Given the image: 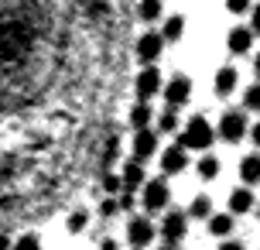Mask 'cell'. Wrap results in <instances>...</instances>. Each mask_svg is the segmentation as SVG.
I'll use <instances>...</instances> for the list:
<instances>
[{
    "label": "cell",
    "instance_id": "1",
    "mask_svg": "<svg viewBox=\"0 0 260 250\" xmlns=\"http://www.w3.org/2000/svg\"><path fill=\"white\" fill-rule=\"evenodd\" d=\"M212 141H216V131H212V123H209L206 117H192L185 123L182 137H178V144H182L185 151H206Z\"/></svg>",
    "mask_w": 260,
    "mask_h": 250
},
{
    "label": "cell",
    "instance_id": "2",
    "mask_svg": "<svg viewBox=\"0 0 260 250\" xmlns=\"http://www.w3.org/2000/svg\"><path fill=\"white\" fill-rule=\"evenodd\" d=\"M141 189H144V196H141L144 209H147V212H165V206L171 202V189H168V182H165V175H161V178H151V182H144Z\"/></svg>",
    "mask_w": 260,
    "mask_h": 250
},
{
    "label": "cell",
    "instance_id": "3",
    "mask_svg": "<svg viewBox=\"0 0 260 250\" xmlns=\"http://www.w3.org/2000/svg\"><path fill=\"white\" fill-rule=\"evenodd\" d=\"M226 141V144H236V141H243L247 137V113H240V110H226L219 117V131H216Z\"/></svg>",
    "mask_w": 260,
    "mask_h": 250
},
{
    "label": "cell",
    "instance_id": "4",
    "mask_svg": "<svg viewBox=\"0 0 260 250\" xmlns=\"http://www.w3.org/2000/svg\"><path fill=\"white\" fill-rule=\"evenodd\" d=\"M161 52H165V38L157 31H144L141 38H137V45H134V55L144 66H154L157 58H161Z\"/></svg>",
    "mask_w": 260,
    "mask_h": 250
},
{
    "label": "cell",
    "instance_id": "5",
    "mask_svg": "<svg viewBox=\"0 0 260 250\" xmlns=\"http://www.w3.org/2000/svg\"><path fill=\"white\" fill-rule=\"evenodd\" d=\"M154 223L147 220V216H130L127 220V240H130V247L134 250H144L151 240H154Z\"/></svg>",
    "mask_w": 260,
    "mask_h": 250
},
{
    "label": "cell",
    "instance_id": "6",
    "mask_svg": "<svg viewBox=\"0 0 260 250\" xmlns=\"http://www.w3.org/2000/svg\"><path fill=\"white\" fill-rule=\"evenodd\" d=\"M161 86H165V79H161V72H157L154 66H144L141 72H137V79H134V92H137V100H151V96H157L161 92Z\"/></svg>",
    "mask_w": 260,
    "mask_h": 250
},
{
    "label": "cell",
    "instance_id": "7",
    "mask_svg": "<svg viewBox=\"0 0 260 250\" xmlns=\"http://www.w3.org/2000/svg\"><path fill=\"white\" fill-rule=\"evenodd\" d=\"M161 92H165V103L178 110V106H185L192 100V79H188V76H171V79L161 86Z\"/></svg>",
    "mask_w": 260,
    "mask_h": 250
},
{
    "label": "cell",
    "instance_id": "8",
    "mask_svg": "<svg viewBox=\"0 0 260 250\" xmlns=\"http://www.w3.org/2000/svg\"><path fill=\"white\" fill-rule=\"evenodd\" d=\"M157 233L165 243H182L185 233H188V216L185 212H165V220L157 226Z\"/></svg>",
    "mask_w": 260,
    "mask_h": 250
},
{
    "label": "cell",
    "instance_id": "9",
    "mask_svg": "<svg viewBox=\"0 0 260 250\" xmlns=\"http://www.w3.org/2000/svg\"><path fill=\"white\" fill-rule=\"evenodd\" d=\"M185 168H188V151H185L182 144L165 147V154H161V171H165V178H168V175H182Z\"/></svg>",
    "mask_w": 260,
    "mask_h": 250
},
{
    "label": "cell",
    "instance_id": "10",
    "mask_svg": "<svg viewBox=\"0 0 260 250\" xmlns=\"http://www.w3.org/2000/svg\"><path fill=\"white\" fill-rule=\"evenodd\" d=\"M130 151H134V161H147V158L157 151V134L151 131V127L137 131V134H134V144H130Z\"/></svg>",
    "mask_w": 260,
    "mask_h": 250
},
{
    "label": "cell",
    "instance_id": "11",
    "mask_svg": "<svg viewBox=\"0 0 260 250\" xmlns=\"http://www.w3.org/2000/svg\"><path fill=\"white\" fill-rule=\"evenodd\" d=\"M144 182H147V178H144V161L130 158L127 165L120 168V192H137Z\"/></svg>",
    "mask_w": 260,
    "mask_h": 250
},
{
    "label": "cell",
    "instance_id": "12",
    "mask_svg": "<svg viewBox=\"0 0 260 250\" xmlns=\"http://www.w3.org/2000/svg\"><path fill=\"white\" fill-rule=\"evenodd\" d=\"M236 82H240V76H236L233 66H222L216 69V79H212V89H216V96H230V92L236 89Z\"/></svg>",
    "mask_w": 260,
    "mask_h": 250
},
{
    "label": "cell",
    "instance_id": "13",
    "mask_svg": "<svg viewBox=\"0 0 260 250\" xmlns=\"http://www.w3.org/2000/svg\"><path fill=\"white\" fill-rule=\"evenodd\" d=\"M226 45H230L233 55H247L250 48H253V31H250V27H233L230 38H226Z\"/></svg>",
    "mask_w": 260,
    "mask_h": 250
},
{
    "label": "cell",
    "instance_id": "14",
    "mask_svg": "<svg viewBox=\"0 0 260 250\" xmlns=\"http://www.w3.org/2000/svg\"><path fill=\"white\" fill-rule=\"evenodd\" d=\"M253 209V192H250V185H240V189H233L230 192V212H250Z\"/></svg>",
    "mask_w": 260,
    "mask_h": 250
},
{
    "label": "cell",
    "instance_id": "15",
    "mask_svg": "<svg viewBox=\"0 0 260 250\" xmlns=\"http://www.w3.org/2000/svg\"><path fill=\"white\" fill-rule=\"evenodd\" d=\"M233 212H212L209 216V233L212 237H230L233 233Z\"/></svg>",
    "mask_w": 260,
    "mask_h": 250
},
{
    "label": "cell",
    "instance_id": "16",
    "mask_svg": "<svg viewBox=\"0 0 260 250\" xmlns=\"http://www.w3.org/2000/svg\"><path fill=\"white\" fill-rule=\"evenodd\" d=\"M161 38H165V45H171V41H182L185 35V17L182 14H171V17H165V31H157Z\"/></svg>",
    "mask_w": 260,
    "mask_h": 250
},
{
    "label": "cell",
    "instance_id": "17",
    "mask_svg": "<svg viewBox=\"0 0 260 250\" xmlns=\"http://www.w3.org/2000/svg\"><path fill=\"white\" fill-rule=\"evenodd\" d=\"M151 120H154V110L144 103V100H137V103L130 106V127H134V131H144Z\"/></svg>",
    "mask_w": 260,
    "mask_h": 250
},
{
    "label": "cell",
    "instance_id": "18",
    "mask_svg": "<svg viewBox=\"0 0 260 250\" xmlns=\"http://www.w3.org/2000/svg\"><path fill=\"white\" fill-rule=\"evenodd\" d=\"M161 14H165V0H137V17L144 24H154Z\"/></svg>",
    "mask_w": 260,
    "mask_h": 250
},
{
    "label": "cell",
    "instance_id": "19",
    "mask_svg": "<svg viewBox=\"0 0 260 250\" xmlns=\"http://www.w3.org/2000/svg\"><path fill=\"white\" fill-rule=\"evenodd\" d=\"M240 178H243V185L260 182V154H247V158L240 161Z\"/></svg>",
    "mask_w": 260,
    "mask_h": 250
},
{
    "label": "cell",
    "instance_id": "20",
    "mask_svg": "<svg viewBox=\"0 0 260 250\" xmlns=\"http://www.w3.org/2000/svg\"><path fill=\"white\" fill-rule=\"evenodd\" d=\"M185 216H188V220H209V216H212V202H209V196H195Z\"/></svg>",
    "mask_w": 260,
    "mask_h": 250
},
{
    "label": "cell",
    "instance_id": "21",
    "mask_svg": "<svg viewBox=\"0 0 260 250\" xmlns=\"http://www.w3.org/2000/svg\"><path fill=\"white\" fill-rule=\"evenodd\" d=\"M157 131L161 134H175L178 131V113H175V106H168V110L157 113Z\"/></svg>",
    "mask_w": 260,
    "mask_h": 250
},
{
    "label": "cell",
    "instance_id": "22",
    "mask_svg": "<svg viewBox=\"0 0 260 250\" xmlns=\"http://www.w3.org/2000/svg\"><path fill=\"white\" fill-rule=\"evenodd\" d=\"M86 226H89V212H86V209H72V212H69V223H65L69 233H82Z\"/></svg>",
    "mask_w": 260,
    "mask_h": 250
},
{
    "label": "cell",
    "instance_id": "23",
    "mask_svg": "<svg viewBox=\"0 0 260 250\" xmlns=\"http://www.w3.org/2000/svg\"><path fill=\"white\" fill-rule=\"evenodd\" d=\"M219 158H212V154H206V158L199 161V175H202V178H206V182H212V178H216V175H219Z\"/></svg>",
    "mask_w": 260,
    "mask_h": 250
},
{
    "label": "cell",
    "instance_id": "24",
    "mask_svg": "<svg viewBox=\"0 0 260 250\" xmlns=\"http://www.w3.org/2000/svg\"><path fill=\"white\" fill-rule=\"evenodd\" d=\"M11 250H41V237L38 233H21V237L11 243Z\"/></svg>",
    "mask_w": 260,
    "mask_h": 250
},
{
    "label": "cell",
    "instance_id": "25",
    "mask_svg": "<svg viewBox=\"0 0 260 250\" xmlns=\"http://www.w3.org/2000/svg\"><path fill=\"white\" fill-rule=\"evenodd\" d=\"M243 110H250V113L260 110V86H247V92H243Z\"/></svg>",
    "mask_w": 260,
    "mask_h": 250
},
{
    "label": "cell",
    "instance_id": "26",
    "mask_svg": "<svg viewBox=\"0 0 260 250\" xmlns=\"http://www.w3.org/2000/svg\"><path fill=\"white\" fill-rule=\"evenodd\" d=\"M117 212H120V202H117L113 196H106L103 202H100V216H103V220H113Z\"/></svg>",
    "mask_w": 260,
    "mask_h": 250
},
{
    "label": "cell",
    "instance_id": "27",
    "mask_svg": "<svg viewBox=\"0 0 260 250\" xmlns=\"http://www.w3.org/2000/svg\"><path fill=\"white\" fill-rule=\"evenodd\" d=\"M134 199H137V192H120V199H117V202H120V212H130V209H134Z\"/></svg>",
    "mask_w": 260,
    "mask_h": 250
},
{
    "label": "cell",
    "instance_id": "28",
    "mask_svg": "<svg viewBox=\"0 0 260 250\" xmlns=\"http://www.w3.org/2000/svg\"><path fill=\"white\" fill-rule=\"evenodd\" d=\"M250 4H253V0H226V7H230L233 14H247Z\"/></svg>",
    "mask_w": 260,
    "mask_h": 250
},
{
    "label": "cell",
    "instance_id": "29",
    "mask_svg": "<svg viewBox=\"0 0 260 250\" xmlns=\"http://www.w3.org/2000/svg\"><path fill=\"white\" fill-rule=\"evenodd\" d=\"M103 189L110 192V196H113V192H120V175H106V178H103Z\"/></svg>",
    "mask_w": 260,
    "mask_h": 250
},
{
    "label": "cell",
    "instance_id": "30",
    "mask_svg": "<svg viewBox=\"0 0 260 250\" xmlns=\"http://www.w3.org/2000/svg\"><path fill=\"white\" fill-rule=\"evenodd\" d=\"M250 31H253V35H260V4L253 7V14H250Z\"/></svg>",
    "mask_w": 260,
    "mask_h": 250
},
{
    "label": "cell",
    "instance_id": "31",
    "mask_svg": "<svg viewBox=\"0 0 260 250\" xmlns=\"http://www.w3.org/2000/svg\"><path fill=\"white\" fill-rule=\"evenodd\" d=\"M219 250H247V247H243V243H236V240H222Z\"/></svg>",
    "mask_w": 260,
    "mask_h": 250
},
{
    "label": "cell",
    "instance_id": "32",
    "mask_svg": "<svg viewBox=\"0 0 260 250\" xmlns=\"http://www.w3.org/2000/svg\"><path fill=\"white\" fill-rule=\"evenodd\" d=\"M100 250H120V243H117V240H113V237H106L103 243H100Z\"/></svg>",
    "mask_w": 260,
    "mask_h": 250
},
{
    "label": "cell",
    "instance_id": "33",
    "mask_svg": "<svg viewBox=\"0 0 260 250\" xmlns=\"http://www.w3.org/2000/svg\"><path fill=\"white\" fill-rule=\"evenodd\" d=\"M250 141L260 147V123H253V127H250Z\"/></svg>",
    "mask_w": 260,
    "mask_h": 250
},
{
    "label": "cell",
    "instance_id": "34",
    "mask_svg": "<svg viewBox=\"0 0 260 250\" xmlns=\"http://www.w3.org/2000/svg\"><path fill=\"white\" fill-rule=\"evenodd\" d=\"M161 250H175V243H165V247H161Z\"/></svg>",
    "mask_w": 260,
    "mask_h": 250
},
{
    "label": "cell",
    "instance_id": "35",
    "mask_svg": "<svg viewBox=\"0 0 260 250\" xmlns=\"http://www.w3.org/2000/svg\"><path fill=\"white\" fill-rule=\"evenodd\" d=\"M253 66H257V72H260V55H257V62H253Z\"/></svg>",
    "mask_w": 260,
    "mask_h": 250
},
{
    "label": "cell",
    "instance_id": "36",
    "mask_svg": "<svg viewBox=\"0 0 260 250\" xmlns=\"http://www.w3.org/2000/svg\"><path fill=\"white\" fill-rule=\"evenodd\" d=\"M257 212H260V206H257Z\"/></svg>",
    "mask_w": 260,
    "mask_h": 250
}]
</instances>
